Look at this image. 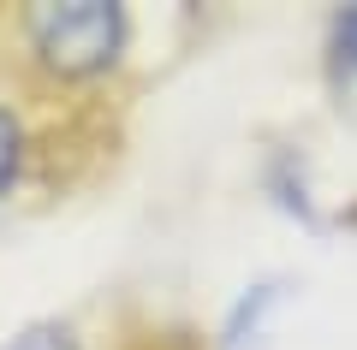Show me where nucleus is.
Here are the masks:
<instances>
[{
    "label": "nucleus",
    "mask_w": 357,
    "mask_h": 350,
    "mask_svg": "<svg viewBox=\"0 0 357 350\" xmlns=\"http://www.w3.org/2000/svg\"><path fill=\"white\" fill-rule=\"evenodd\" d=\"M30 48L60 77H96L126 48V13L114 0H66V6H36L24 18Z\"/></svg>",
    "instance_id": "f257e3e1"
},
{
    "label": "nucleus",
    "mask_w": 357,
    "mask_h": 350,
    "mask_svg": "<svg viewBox=\"0 0 357 350\" xmlns=\"http://www.w3.org/2000/svg\"><path fill=\"white\" fill-rule=\"evenodd\" d=\"M18 154H24V131H18L13 113L0 107V196H6L13 178H18Z\"/></svg>",
    "instance_id": "f03ea898"
},
{
    "label": "nucleus",
    "mask_w": 357,
    "mask_h": 350,
    "mask_svg": "<svg viewBox=\"0 0 357 350\" xmlns=\"http://www.w3.org/2000/svg\"><path fill=\"white\" fill-rule=\"evenodd\" d=\"M333 65H340V77H357V6H345L333 24Z\"/></svg>",
    "instance_id": "7ed1b4c3"
}]
</instances>
